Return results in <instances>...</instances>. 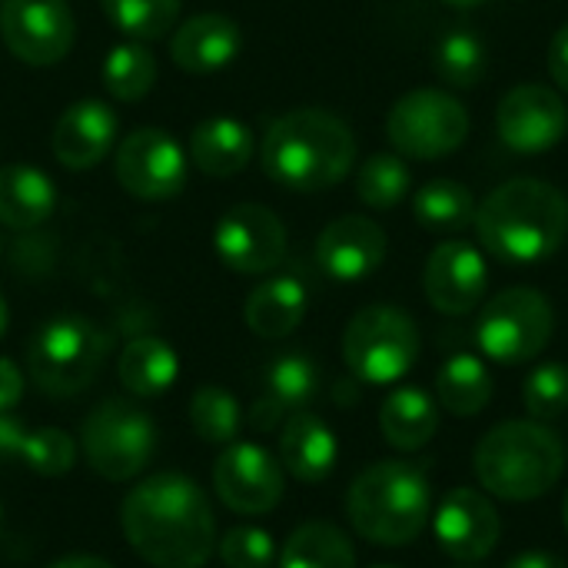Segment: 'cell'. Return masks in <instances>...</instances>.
Returning a JSON list of instances; mask_svg holds the SVG:
<instances>
[{"label":"cell","instance_id":"cell-25","mask_svg":"<svg viewBox=\"0 0 568 568\" xmlns=\"http://www.w3.org/2000/svg\"><path fill=\"white\" fill-rule=\"evenodd\" d=\"M306 306H310V296H306V286L296 276H273V280L260 283L246 296L243 316H246V326L256 336L283 339L303 323Z\"/></svg>","mask_w":568,"mask_h":568},{"label":"cell","instance_id":"cell-24","mask_svg":"<svg viewBox=\"0 0 568 568\" xmlns=\"http://www.w3.org/2000/svg\"><path fill=\"white\" fill-rule=\"evenodd\" d=\"M57 210L53 180L27 163L0 166V223L7 230H33Z\"/></svg>","mask_w":568,"mask_h":568},{"label":"cell","instance_id":"cell-46","mask_svg":"<svg viewBox=\"0 0 568 568\" xmlns=\"http://www.w3.org/2000/svg\"><path fill=\"white\" fill-rule=\"evenodd\" d=\"M562 519H566V529H568V493H566V503H562Z\"/></svg>","mask_w":568,"mask_h":568},{"label":"cell","instance_id":"cell-16","mask_svg":"<svg viewBox=\"0 0 568 568\" xmlns=\"http://www.w3.org/2000/svg\"><path fill=\"white\" fill-rule=\"evenodd\" d=\"M423 290H426L429 306L446 313V316L473 313L483 303L486 290H489L486 256L466 240L439 243L426 260Z\"/></svg>","mask_w":568,"mask_h":568},{"label":"cell","instance_id":"cell-17","mask_svg":"<svg viewBox=\"0 0 568 568\" xmlns=\"http://www.w3.org/2000/svg\"><path fill=\"white\" fill-rule=\"evenodd\" d=\"M433 532L449 559L483 562L493 556L503 536V523L489 496L476 489H449L433 516Z\"/></svg>","mask_w":568,"mask_h":568},{"label":"cell","instance_id":"cell-47","mask_svg":"<svg viewBox=\"0 0 568 568\" xmlns=\"http://www.w3.org/2000/svg\"><path fill=\"white\" fill-rule=\"evenodd\" d=\"M373 568H393V566H373Z\"/></svg>","mask_w":568,"mask_h":568},{"label":"cell","instance_id":"cell-27","mask_svg":"<svg viewBox=\"0 0 568 568\" xmlns=\"http://www.w3.org/2000/svg\"><path fill=\"white\" fill-rule=\"evenodd\" d=\"M120 383L133 393V396H160L166 393L176 376H180V359L173 353V346L160 336H136L126 343V349L120 353L116 363Z\"/></svg>","mask_w":568,"mask_h":568},{"label":"cell","instance_id":"cell-19","mask_svg":"<svg viewBox=\"0 0 568 568\" xmlns=\"http://www.w3.org/2000/svg\"><path fill=\"white\" fill-rule=\"evenodd\" d=\"M116 143V113L100 100H80L67 106L53 126L50 146L60 166L93 170Z\"/></svg>","mask_w":568,"mask_h":568},{"label":"cell","instance_id":"cell-13","mask_svg":"<svg viewBox=\"0 0 568 568\" xmlns=\"http://www.w3.org/2000/svg\"><path fill=\"white\" fill-rule=\"evenodd\" d=\"M213 250L233 273H270L286 256V226L270 206L240 203L220 216L213 230Z\"/></svg>","mask_w":568,"mask_h":568},{"label":"cell","instance_id":"cell-34","mask_svg":"<svg viewBox=\"0 0 568 568\" xmlns=\"http://www.w3.org/2000/svg\"><path fill=\"white\" fill-rule=\"evenodd\" d=\"M183 0H100L106 20L130 40H160L176 27Z\"/></svg>","mask_w":568,"mask_h":568},{"label":"cell","instance_id":"cell-40","mask_svg":"<svg viewBox=\"0 0 568 568\" xmlns=\"http://www.w3.org/2000/svg\"><path fill=\"white\" fill-rule=\"evenodd\" d=\"M23 439H27V426L13 419L10 413H0V463L20 459Z\"/></svg>","mask_w":568,"mask_h":568},{"label":"cell","instance_id":"cell-9","mask_svg":"<svg viewBox=\"0 0 568 568\" xmlns=\"http://www.w3.org/2000/svg\"><path fill=\"white\" fill-rule=\"evenodd\" d=\"M552 303L532 286H513L496 293L476 326L479 349L499 366H519L536 359L552 339Z\"/></svg>","mask_w":568,"mask_h":568},{"label":"cell","instance_id":"cell-8","mask_svg":"<svg viewBox=\"0 0 568 568\" xmlns=\"http://www.w3.org/2000/svg\"><path fill=\"white\" fill-rule=\"evenodd\" d=\"M80 446L97 476L126 483L153 463L156 426L140 406L126 399H106L83 419Z\"/></svg>","mask_w":568,"mask_h":568},{"label":"cell","instance_id":"cell-23","mask_svg":"<svg viewBox=\"0 0 568 568\" xmlns=\"http://www.w3.org/2000/svg\"><path fill=\"white\" fill-rule=\"evenodd\" d=\"M253 130L233 116H210L190 133V160L216 180L236 176L253 160Z\"/></svg>","mask_w":568,"mask_h":568},{"label":"cell","instance_id":"cell-28","mask_svg":"<svg viewBox=\"0 0 568 568\" xmlns=\"http://www.w3.org/2000/svg\"><path fill=\"white\" fill-rule=\"evenodd\" d=\"M493 373L489 366L473 356V353H456L443 363V369L436 373V399L446 413L466 419V416H479L489 399H493Z\"/></svg>","mask_w":568,"mask_h":568},{"label":"cell","instance_id":"cell-29","mask_svg":"<svg viewBox=\"0 0 568 568\" xmlns=\"http://www.w3.org/2000/svg\"><path fill=\"white\" fill-rule=\"evenodd\" d=\"M280 568H356V552L343 529L329 523H306L286 539Z\"/></svg>","mask_w":568,"mask_h":568},{"label":"cell","instance_id":"cell-42","mask_svg":"<svg viewBox=\"0 0 568 568\" xmlns=\"http://www.w3.org/2000/svg\"><path fill=\"white\" fill-rule=\"evenodd\" d=\"M506 568H568L559 556H552V552H539V549H529V552H519V556H513Z\"/></svg>","mask_w":568,"mask_h":568},{"label":"cell","instance_id":"cell-7","mask_svg":"<svg viewBox=\"0 0 568 568\" xmlns=\"http://www.w3.org/2000/svg\"><path fill=\"white\" fill-rule=\"evenodd\" d=\"M343 359L359 383H399L419 359V329L399 306H366L343 333Z\"/></svg>","mask_w":568,"mask_h":568},{"label":"cell","instance_id":"cell-5","mask_svg":"<svg viewBox=\"0 0 568 568\" xmlns=\"http://www.w3.org/2000/svg\"><path fill=\"white\" fill-rule=\"evenodd\" d=\"M353 529L386 549L413 542L433 519V489L413 463L386 459L363 469L346 496Z\"/></svg>","mask_w":568,"mask_h":568},{"label":"cell","instance_id":"cell-36","mask_svg":"<svg viewBox=\"0 0 568 568\" xmlns=\"http://www.w3.org/2000/svg\"><path fill=\"white\" fill-rule=\"evenodd\" d=\"M77 459V443L53 426L43 429H27L23 449H20V463H27V469H33L37 476H67L73 469Z\"/></svg>","mask_w":568,"mask_h":568},{"label":"cell","instance_id":"cell-44","mask_svg":"<svg viewBox=\"0 0 568 568\" xmlns=\"http://www.w3.org/2000/svg\"><path fill=\"white\" fill-rule=\"evenodd\" d=\"M7 333V303H3V296H0V336Z\"/></svg>","mask_w":568,"mask_h":568},{"label":"cell","instance_id":"cell-18","mask_svg":"<svg viewBox=\"0 0 568 568\" xmlns=\"http://www.w3.org/2000/svg\"><path fill=\"white\" fill-rule=\"evenodd\" d=\"M386 260V233L369 216H339L316 240V263L339 283L373 276Z\"/></svg>","mask_w":568,"mask_h":568},{"label":"cell","instance_id":"cell-11","mask_svg":"<svg viewBox=\"0 0 568 568\" xmlns=\"http://www.w3.org/2000/svg\"><path fill=\"white\" fill-rule=\"evenodd\" d=\"M116 180L120 186L146 203L170 200L186 186L190 176V160L186 150L156 126H140L126 133L116 146Z\"/></svg>","mask_w":568,"mask_h":568},{"label":"cell","instance_id":"cell-10","mask_svg":"<svg viewBox=\"0 0 568 568\" xmlns=\"http://www.w3.org/2000/svg\"><path fill=\"white\" fill-rule=\"evenodd\" d=\"M386 136L399 156L439 160L456 153L469 136L466 106L446 90H413L399 97L386 116Z\"/></svg>","mask_w":568,"mask_h":568},{"label":"cell","instance_id":"cell-15","mask_svg":"<svg viewBox=\"0 0 568 568\" xmlns=\"http://www.w3.org/2000/svg\"><path fill=\"white\" fill-rule=\"evenodd\" d=\"M223 506L240 516H263L283 499V469L256 443H230L213 469Z\"/></svg>","mask_w":568,"mask_h":568},{"label":"cell","instance_id":"cell-3","mask_svg":"<svg viewBox=\"0 0 568 568\" xmlns=\"http://www.w3.org/2000/svg\"><path fill=\"white\" fill-rule=\"evenodd\" d=\"M266 176L293 193H320L346 180L356 160V136L329 110L300 106L276 116L260 150Z\"/></svg>","mask_w":568,"mask_h":568},{"label":"cell","instance_id":"cell-21","mask_svg":"<svg viewBox=\"0 0 568 568\" xmlns=\"http://www.w3.org/2000/svg\"><path fill=\"white\" fill-rule=\"evenodd\" d=\"M320 393V369L306 353H283L266 369V393L253 406V429H273L280 419L303 413Z\"/></svg>","mask_w":568,"mask_h":568},{"label":"cell","instance_id":"cell-41","mask_svg":"<svg viewBox=\"0 0 568 568\" xmlns=\"http://www.w3.org/2000/svg\"><path fill=\"white\" fill-rule=\"evenodd\" d=\"M549 73H552L559 93L568 97V23L556 30L552 43H549Z\"/></svg>","mask_w":568,"mask_h":568},{"label":"cell","instance_id":"cell-31","mask_svg":"<svg viewBox=\"0 0 568 568\" xmlns=\"http://www.w3.org/2000/svg\"><path fill=\"white\" fill-rule=\"evenodd\" d=\"M486 67H489V53H486V43L476 30L469 27H456L449 30L439 43H436V53H433V70L436 77L453 87V90H469L476 87L483 77H486Z\"/></svg>","mask_w":568,"mask_h":568},{"label":"cell","instance_id":"cell-37","mask_svg":"<svg viewBox=\"0 0 568 568\" xmlns=\"http://www.w3.org/2000/svg\"><path fill=\"white\" fill-rule=\"evenodd\" d=\"M523 403L532 419H556L568 413V366L542 363L523 386Z\"/></svg>","mask_w":568,"mask_h":568},{"label":"cell","instance_id":"cell-12","mask_svg":"<svg viewBox=\"0 0 568 568\" xmlns=\"http://www.w3.org/2000/svg\"><path fill=\"white\" fill-rule=\"evenodd\" d=\"M0 40L20 63L53 67L70 53L77 20L67 0H0Z\"/></svg>","mask_w":568,"mask_h":568},{"label":"cell","instance_id":"cell-39","mask_svg":"<svg viewBox=\"0 0 568 568\" xmlns=\"http://www.w3.org/2000/svg\"><path fill=\"white\" fill-rule=\"evenodd\" d=\"M23 399V373L13 359L0 356V413H13Z\"/></svg>","mask_w":568,"mask_h":568},{"label":"cell","instance_id":"cell-6","mask_svg":"<svg viewBox=\"0 0 568 568\" xmlns=\"http://www.w3.org/2000/svg\"><path fill=\"white\" fill-rule=\"evenodd\" d=\"M110 353V336L87 316L47 320L27 346V373L33 386L53 399L83 393Z\"/></svg>","mask_w":568,"mask_h":568},{"label":"cell","instance_id":"cell-14","mask_svg":"<svg viewBox=\"0 0 568 568\" xmlns=\"http://www.w3.org/2000/svg\"><path fill=\"white\" fill-rule=\"evenodd\" d=\"M496 130L516 153H546L568 133L566 97L546 83H519L499 100Z\"/></svg>","mask_w":568,"mask_h":568},{"label":"cell","instance_id":"cell-43","mask_svg":"<svg viewBox=\"0 0 568 568\" xmlns=\"http://www.w3.org/2000/svg\"><path fill=\"white\" fill-rule=\"evenodd\" d=\"M47 568H113L110 562H103V559H93V556H67V559H60V562H53V566Z\"/></svg>","mask_w":568,"mask_h":568},{"label":"cell","instance_id":"cell-2","mask_svg":"<svg viewBox=\"0 0 568 568\" xmlns=\"http://www.w3.org/2000/svg\"><path fill=\"white\" fill-rule=\"evenodd\" d=\"M476 233L506 266H536L568 236V200L546 180L516 176L476 206Z\"/></svg>","mask_w":568,"mask_h":568},{"label":"cell","instance_id":"cell-48","mask_svg":"<svg viewBox=\"0 0 568 568\" xmlns=\"http://www.w3.org/2000/svg\"><path fill=\"white\" fill-rule=\"evenodd\" d=\"M0 519H3V513H0Z\"/></svg>","mask_w":568,"mask_h":568},{"label":"cell","instance_id":"cell-38","mask_svg":"<svg viewBox=\"0 0 568 568\" xmlns=\"http://www.w3.org/2000/svg\"><path fill=\"white\" fill-rule=\"evenodd\" d=\"M220 559L226 568H270L276 559V546L266 529L236 526L223 536Z\"/></svg>","mask_w":568,"mask_h":568},{"label":"cell","instance_id":"cell-26","mask_svg":"<svg viewBox=\"0 0 568 568\" xmlns=\"http://www.w3.org/2000/svg\"><path fill=\"white\" fill-rule=\"evenodd\" d=\"M379 429L386 443L399 453H416L433 443L439 429V406L429 393L416 386H403L386 396L379 409Z\"/></svg>","mask_w":568,"mask_h":568},{"label":"cell","instance_id":"cell-30","mask_svg":"<svg viewBox=\"0 0 568 568\" xmlns=\"http://www.w3.org/2000/svg\"><path fill=\"white\" fill-rule=\"evenodd\" d=\"M413 216L433 233H456L476 220V200L456 180H429L413 196Z\"/></svg>","mask_w":568,"mask_h":568},{"label":"cell","instance_id":"cell-35","mask_svg":"<svg viewBox=\"0 0 568 568\" xmlns=\"http://www.w3.org/2000/svg\"><path fill=\"white\" fill-rule=\"evenodd\" d=\"M413 173L399 153H373L356 176V196L369 210H393L406 200Z\"/></svg>","mask_w":568,"mask_h":568},{"label":"cell","instance_id":"cell-32","mask_svg":"<svg viewBox=\"0 0 568 568\" xmlns=\"http://www.w3.org/2000/svg\"><path fill=\"white\" fill-rule=\"evenodd\" d=\"M156 83V57L140 40L116 43L103 60V87L113 100L133 103L143 100Z\"/></svg>","mask_w":568,"mask_h":568},{"label":"cell","instance_id":"cell-22","mask_svg":"<svg viewBox=\"0 0 568 568\" xmlns=\"http://www.w3.org/2000/svg\"><path fill=\"white\" fill-rule=\"evenodd\" d=\"M339 456L336 433L313 413H293L286 416L283 439H280V459L290 476L300 483H320L333 473Z\"/></svg>","mask_w":568,"mask_h":568},{"label":"cell","instance_id":"cell-45","mask_svg":"<svg viewBox=\"0 0 568 568\" xmlns=\"http://www.w3.org/2000/svg\"><path fill=\"white\" fill-rule=\"evenodd\" d=\"M446 3H453V7H483L486 0H446Z\"/></svg>","mask_w":568,"mask_h":568},{"label":"cell","instance_id":"cell-20","mask_svg":"<svg viewBox=\"0 0 568 568\" xmlns=\"http://www.w3.org/2000/svg\"><path fill=\"white\" fill-rule=\"evenodd\" d=\"M243 50V33L226 13H196L183 20L170 40L173 63L193 77L223 70Z\"/></svg>","mask_w":568,"mask_h":568},{"label":"cell","instance_id":"cell-1","mask_svg":"<svg viewBox=\"0 0 568 568\" xmlns=\"http://www.w3.org/2000/svg\"><path fill=\"white\" fill-rule=\"evenodd\" d=\"M123 536L156 568H203L216 546V519L206 493L180 476L156 473L123 499Z\"/></svg>","mask_w":568,"mask_h":568},{"label":"cell","instance_id":"cell-4","mask_svg":"<svg viewBox=\"0 0 568 568\" xmlns=\"http://www.w3.org/2000/svg\"><path fill=\"white\" fill-rule=\"evenodd\" d=\"M473 466L483 489L496 499L532 503L562 479L566 449L552 429L529 419H509L479 439Z\"/></svg>","mask_w":568,"mask_h":568},{"label":"cell","instance_id":"cell-33","mask_svg":"<svg viewBox=\"0 0 568 568\" xmlns=\"http://www.w3.org/2000/svg\"><path fill=\"white\" fill-rule=\"evenodd\" d=\"M190 426L210 446H230L240 436L243 409L223 386H200L190 399Z\"/></svg>","mask_w":568,"mask_h":568}]
</instances>
